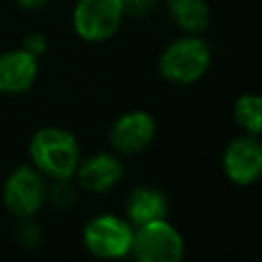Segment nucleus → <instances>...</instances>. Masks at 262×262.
<instances>
[{
  "mask_svg": "<svg viewBox=\"0 0 262 262\" xmlns=\"http://www.w3.org/2000/svg\"><path fill=\"white\" fill-rule=\"evenodd\" d=\"M125 20L121 0H76L72 10L74 33L86 43L113 39Z\"/></svg>",
  "mask_w": 262,
  "mask_h": 262,
  "instance_id": "7ed1b4c3",
  "label": "nucleus"
},
{
  "mask_svg": "<svg viewBox=\"0 0 262 262\" xmlns=\"http://www.w3.org/2000/svg\"><path fill=\"white\" fill-rule=\"evenodd\" d=\"M121 2H123L125 18H133V20H143L154 16L162 4V0H121Z\"/></svg>",
  "mask_w": 262,
  "mask_h": 262,
  "instance_id": "2eb2a0df",
  "label": "nucleus"
},
{
  "mask_svg": "<svg viewBox=\"0 0 262 262\" xmlns=\"http://www.w3.org/2000/svg\"><path fill=\"white\" fill-rule=\"evenodd\" d=\"M39 74V57L27 49H10L0 53V92L20 94L27 92Z\"/></svg>",
  "mask_w": 262,
  "mask_h": 262,
  "instance_id": "1a4fd4ad",
  "label": "nucleus"
},
{
  "mask_svg": "<svg viewBox=\"0 0 262 262\" xmlns=\"http://www.w3.org/2000/svg\"><path fill=\"white\" fill-rule=\"evenodd\" d=\"M76 174L84 188H88L92 192H104L121 180L123 164L113 154H96V156L80 162L76 168Z\"/></svg>",
  "mask_w": 262,
  "mask_h": 262,
  "instance_id": "9d476101",
  "label": "nucleus"
},
{
  "mask_svg": "<svg viewBox=\"0 0 262 262\" xmlns=\"http://www.w3.org/2000/svg\"><path fill=\"white\" fill-rule=\"evenodd\" d=\"M225 176L239 186H248L262 176V143L256 135H239L231 139L223 151Z\"/></svg>",
  "mask_w": 262,
  "mask_h": 262,
  "instance_id": "0eeeda50",
  "label": "nucleus"
},
{
  "mask_svg": "<svg viewBox=\"0 0 262 262\" xmlns=\"http://www.w3.org/2000/svg\"><path fill=\"white\" fill-rule=\"evenodd\" d=\"M213 51L203 35L180 33L158 55V72L164 80L180 86L199 82L211 68Z\"/></svg>",
  "mask_w": 262,
  "mask_h": 262,
  "instance_id": "f257e3e1",
  "label": "nucleus"
},
{
  "mask_svg": "<svg viewBox=\"0 0 262 262\" xmlns=\"http://www.w3.org/2000/svg\"><path fill=\"white\" fill-rule=\"evenodd\" d=\"M23 49H27L35 57H39L47 51V37L43 33H29L23 41Z\"/></svg>",
  "mask_w": 262,
  "mask_h": 262,
  "instance_id": "dca6fc26",
  "label": "nucleus"
},
{
  "mask_svg": "<svg viewBox=\"0 0 262 262\" xmlns=\"http://www.w3.org/2000/svg\"><path fill=\"white\" fill-rule=\"evenodd\" d=\"M47 196L57 209H68L76 203V186L70 178H53L51 186L47 188Z\"/></svg>",
  "mask_w": 262,
  "mask_h": 262,
  "instance_id": "4468645a",
  "label": "nucleus"
},
{
  "mask_svg": "<svg viewBox=\"0 0 262 262\" xmlns=\"http://www.w3.org/2000/svg\"><path fill=\"white\" fill-rule=\"evenodd\" d=\"M23 10H39V8H43L49 0H14Z\"/></svg>",
  "mask_w": 262,
  "mask_h": 262,
  "instance_id": "a211bd4d",
  "label": "nucleus"
},
{
  "mask_svg": "<svg viewBox=\"0 0 262 262\" xmlns=\"http://www.w3.org/2000/svg\"><path fill=\"white\" fill-rule=\"evenodd\" d=\"M47 196V186L37 168H16L4 182L2 199L8 211L18 217H33Z\"/></svg>",
  "mask_w": 262,
  "mask_h": 262,
  "instance_id": "423d86ee",
  "label": "nucleus"
},
{
  "mask_svg": "<svg viewBox=\"0 0 262 262\" xmlns=\"http://www.w3.org/2000/svg\"><path fill=\"white\" fill-rule=\"evenodd\" d=\"M170 23L186 35H203L211 25V6L207 0H164Z\"/></svg>",
  "mask_w": 262,
  "mask_h": 262,
  "instance_id": "9b49d317",
  "label": "nucleus"
},
{
  "mask_svg": "<svg viewBox=\"0 0 262 262\" xmlns=\"http://www.w3.org/2000/svg\"><path fill=\"white\" fill-rule=\"evenodd\" d=\"M131 252L135 262H182L184 239L166 219H158L133 231Z\"/></svg>",
  "mask_w": 262,
  "mask_h": 262,
  "instance_id": "20e7f679",
  "label": "nucleus"
},
{
  "mask_svg": "<svg viewBox=\"0 0 262 262\" xmlns=\"http://www.w3.org/2000/svg\"><path fill=\"white\" fill-rule=\"evenodd\" d=\"M156 133V121L145 111L123 113L111 127L108 139L111 145L121 154H139L143 151Z\"/></svg>",
  "mask_w": 262,
  "mask_h": 262,
  "instance_id": "6e6552de",
  "label": "nucleus"
},
{
  "mask_svg": "<svg viewBox=\"0 0 262 262\" xmlns=\"http://www.w3.org/2000/svg\"><path fill=\"white\" fill-rule=\"evenodd\" d=\"M233 119L248 135L262 133V94L244 92L233 102Z\"/></svg>",
  "mask_w": 262,
  "mask_h": 262,
  "instance_id": "ddd939ff",
  "label": "nucleus"
},
{
  "mask_svg": "<svg viewBox=\"0 0 262 262\" xmlns=\"http://www.w3.org/2000/svg\"><path fill=\"white\" fill-rule=\"evenodd\" d=\"M133 229L115 215H98L84 227V244L98 258H123L131 252Z\"/></svg>",
  "mask_w": 262,
  "mask_h": 262,
  "instance_id": "39448f33",
  "label": "nucleus"
},
{
  "mask_svg": "<svg viewBox=\"0 0 262 262\" xmlns=\"http://www.w3.org/2000/svg\"><path fill=\"white\" fill-rule=\"evenodd\" d=\"M23 219H25V223L18 227L20 242H23L25 246H35V244L39 242V237H41V233H39V225H35L33 221H29V217H23Z\"/></svg>",
  "mask_w": 262,
  "mask_h": 262,
  "instance_id": "f3484780",
  "label": "nucleus"
},
{
  "mask_svg": "<svg viewBox=\"0 0 262 262\" xmlns=\"http://www.w3.org/2000/svg\"><path fill=\"white\" fill-rule=\"evenodd\" d=\"M166 213L168 199L162 190L154 186H137L131 190L127 199V217L135 227L158 219H166Z\"/></svg>",
  "mask_w": 262,
  "mask_h": 262,
  "instance_id": "f8f14e48",
  "label": "nucleus"
},
{
  "mask_svg": "<svg viewBox=\"0 0 262 262\" xmlns=\"http://www.w3.org/2000/svg\"><path fill=\"white\" fill-rule=\"evenodd\" d=\"M35 168L49 178H72L80 164L76 137L59 127L39 129L29 145Z\"/></svg>",
  "mask_w": 262,
  "mask_h": 262,
  "instance_id": "f03ea898",
  "label": "nucleus"
}]
</instances>
